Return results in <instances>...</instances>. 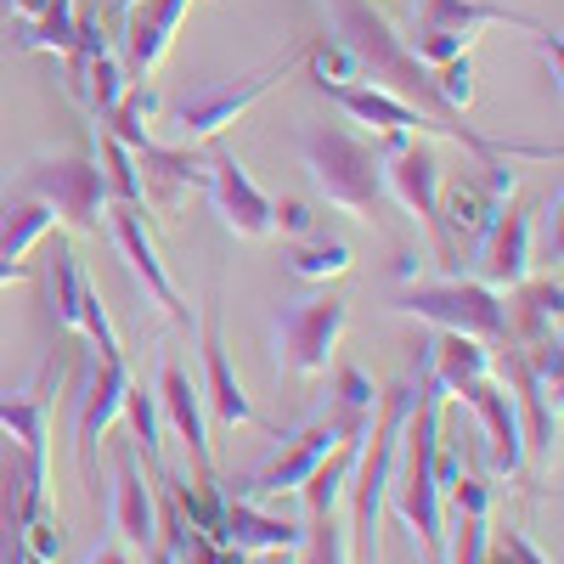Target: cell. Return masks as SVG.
<instances>
[{
	"label": "cell",
	"mask_w": 564,
	"mask_h": 564,
	"mask_svg": "<svg viewBox=\"0 0 564 564\" xmlns=\"http://www.w3.org/2000/svg\"><path fill=\"white\" fill-rule=\"evenodd\" d=\"M367 423H372V417L345 412V406L327 401V412H316L305 430H294L289 441H282V452H276L271 463H260L254 475L238 486V497H282V491H300V486L316 475V468L339 452V441L367 435Z\"/></svg>",
	"instance_id": "cell-10"
},
{
	"label": "cell",
	"mask_w": 564,
	"mask_h": 564,
	"mask_svg": "<svg viewBox=\"0 0 564 564\" xmlns=\"http://www.w3.org/2000/svg\"><path fill=\"white\" fill-rule=\"evenodd\" d=\"M502 547H508V558H513V564H547V558L531 547V536H525V531H508V542H502Z\"/></svg>",
	"instance_id": "cell-37"
},
{
	"label": "cell",
	"mask_w": 564,
	"mask_h": 564,
	"mask_svg": "<svg viewBox=\"0 0 564 564\" xmlns=\"http://www.w3.org/2000/svg\"><path fill=\"white\" fill-rule=\"evenodd\" d=\"M379 164H384V193H390L412 220H423V231H430V243H435V265H441L446 276H457V271H463V254H457L452 231H446V220H441V181H446V175H441L435 141H430V135H384Z\"/></svg>",
	"instance_id": "cell-5"
},
{
	"label": "cell",
	"mask_w": 564,
	"mask_h": 564,
	"mask_svg": "<svg viewBox=\"0 0 564 564\" xmlns=\"http://www.w3.org/2000/svg\"><path fill=\"white\" fill-rule=\"evenodd\" d=\"M198 345H204V395L215 406V423L220 430H238V423H260L249 390L238 384V372H231V356H226V339H220V282L209 305L198 311Z\"/></svg>",
	"instance_id": "cell-18"
},
{
	"label": "cell",
	"mask_w": 564,
	"mask_h": 564,
	"mask_svg": "<svg viewBox=\"0 0 564 564\" xmlns=\"http://www.w3.org/2000/svg\"><path fill=\"white\" fill-rule=\"evenodd\" d=\"M220 547H243V553H300V547H305V525L282 520V513H265V508H254L249 497H231V491H226Z\"/></svg>",
	"instance_id": "cell-22"
},
{
	"label": "cell",
	"mask_w": 564,
	"mask_h": 564,
	"mask_svg": "<svg viewBox=\"0 0 564 564\" xmlns=\"http://www.w3.org/2000/svg\"><path fill=\"white\" fill-rule=\"evenodd\" d=\"M18 193H34L57 209V226L68 231H97L102 209H108V175L97 164V141H79L74 153L57 159H34L12 175Z\"/></svg>",
	"instance_id": "cell-6"
},
{
	"label": "cell",
	"mask_w": 564,
	"mask_h": 564,
	"mask_svg": "<svg viewBox=\"0 0 564 564\" xmlns=\"http://www.w3.org/2000/svg\"><path fill=\"white\" fill-rule=\"evenodd\" d=\"M513 294H520V305L508 311V327H520V339H513V345H536V339L558 334V311H564L558 271L553 276H525Z\"/></svg>",
	"instance_id": "cell-25"
},
{
	"label": "cell",
	"mask_w": 564,
	"mask_h": 564,
	"mask_svg": "<svg viewBox=\"0 0 564 564\" xmlns=\"http://www.w3.org/2000/svg\"><path fill=\"white\" fill-rule=\"evenodd\" d=\"M412 271H417V254H412V249H406V254H395V276H401V282H412Z\"/></svg>",
	"instance_id": "cell-39"
},
{
	"label": "cell",
	"mask_w": 564,
	"mask_h": 564,
	"mask_svg": "<svg viewBox=\"0 0 564 564\" xmlns=\"http://www.w3.org/2000/svg\"><path fill=\"white\" fill-rule=\"evenodd\" d=\"M12 282H29V265L23 260H0V289H12Z\"/></svg>",
	"instance_id": "cell-38"
},
{
	"label": "cell",
	"mask_w": 564,
	"mask_h": 564,
	"mask_svg": "<svg viewBox=\"0 0 564 564\" xmlns=\"http://www.w3.org/2000/svg\"><path fill=\"white\" fill-rule=\"evenodd\" d=\"M135 153V170H141V193H148V209H159L164 220H175L181 198L186 193H204L209 186V164L198 159L193 141H175V148H164V141H141Z\"/></svg>",
	"instance_id": "cell-15"
},
{
	"label": "cell",
	"mask_w": 564,
	"mask_h": 564,
	"mask_svg": "<svg viewBox=\"0 0 564 564\" xmlns=\"http://www.w3.org/2000/svg\"><path fill=\"white\" fill-rule=\"evenodd\" d=\"M334 406L372 417V412H379V384H372L361 367H339V372H334Z\"/></svg>",
	"instance_id": "cell-32"
},
{
	"label": "cell",
	"mask_w": 564,
	"mask_h": 564,
	"mask_svg": "<svg viewBox=\"0 0 564 564\" xmlns=\"http://www.w3.org/2000/svg\"><path fill=\"white\" fill-rule=\"evenodd\" d=\"M294 68H300V52H294V57H276V63L243 74V79H220V85H204V90H193V97H181V102L170 108L175 135L193 141V148H198V141H215L226 124H238L260 97H271V90L289 79Z\"/></svg>",
	"instance_id": "cell-11"
},
{
	"label": "cell",
	"mask_w": 564,
	"mask_h": 564,
	"mask_svg": "<svg viewBox=\"0 0 564 564\" xmlns=\"http://www.w3.org/2000/svg\"><path fill=\"white\" fill-rule=\"evenodd\" d=\"M108 520H113V536L148 558L159 547V502H153V486L148 475H141V446L124 441L113 452V508H108Z\"/></svg>",
	"instance_id": "cell-17"
},
{
	"label": "cell",
	"mask_w": 564,
	"mask_h": 564,
	"mask_svg": "<svg viewBox=\"0 0 564 564\" xmlns=\"http://www.w3.org/2000/svg\"><path fill=\"white\" fill-rule=\"evenodd\" d=\"M0 564H29V547H23V531H18L12 497H7V508H0Z\"/></svg>",
	"instance_id": "cell-35"
},
{
	"label": "cell",
	"mask_w": 564,
	"mask_h": 564,
	"mask_svg": "<svg viewBox=\"0 0 564 564\" xmlns=\"http://www.w3.org/2000/svg\"><path fill=\"white\" fill-rule=\"evenodd\" d=\"M497 23H513L525 34H542L547 23L525 18V12H508V7H491V0H412V34H406V52L423 63V68H441L452 57H468L486 29Z\"/></svg>",
	"instance_id": "cell-7"
},
{
	"label": "cell",
	"mask_w": 564,
	"mask_h": 564,
	"mask_svg": "<svg viewBox=\"0 0 564 564\" xmlns=\"http://www.w3.org/2000/svg\"><path fill=\"white\" fill-rule=\"evenodd\" d=\"M204 193H209L220 226L238 231V238L260 243V238H271V231H276V226H271V198L249 181L243 159L231 153V148H215V159H209V186H204Z\"/></svg>",
	"instance_id": "cell-16"
},
{
	"label": "cell",
	"mask_w": 564,
	"mask_h": 564,
	"mask_svg": "<svg viewBox=\"0 0 564 564\" xmlns=\"http://www.w3.org/2000/svg\"><path fill=\"white\" fill-rule=\"evenodd\" d=\"M97 164L108 175V204H130V209H148V193H141V170H135V153L124 141H113L102 124H97Z\"/></svg>",
	"instance_id": "cell-29"
},
{
	"label": "cell",
	"mask_w": 564,
	"mask_h": 564,
	"mask_svg": "<svg viewBox=\"0 0 564 564\" xmlns=\"http://www.w3.org/2000/svg\"><path fill=\"white\" fill-rule=\"evenodd\" d=\"M316 7L327 18V34L345 40L350 52H356L367 85H379V90H390V97L412 102L417 113H430L435 124H446V135L457 141V148H468V159H475V164H491V159H553V148H520V141H491V135L468 130L463 113H452L441 102L435 68H423L406 52V40L390 29V18L372 7V0H316Z\"/></svg>",
	"instance_id": "cell-1"
},
{
	"label": "cell",
	"mask_w": 564,
	"mask_h": 564,
	"mask_svg": "<svg viewBox=\"0 0 564 564\" xmlns=\"http://www.w3.org/2000/svg\"><path fill=\"white\" fill-rule=\"evenodd\" d=\"M417 406V361L401 384H390L379 395V412L367 423V441L356 457V475H350V564H379V525H384V502L395 486V468H401V435H406V417Z\"/></svg>",
	"instance_id": "cell-2"
},
{
	"label": "cell",
	"mask_w": 564,
	"mask_h": 564,
	"mask_svg": "<svg viewBox=\"0 0 564 564\" xmlns=\"http://www.w3.org/2000/svg\"><path fill=\"white\" fill-rule=\"evenodd\" d=\"M159 417L170 423V430L186 441V452H193V475L198 480H215V457H209V430H204V406H198V384L193 372H186L181 361H159Z\"/></svg>",
	"instance_id": "cell-20"
},
{
	"label": "cell",
	"mask_w": 564,
	"mask_h": 564,
	"mask_svg": "<svg viewBox=\"0 0 564 564\" xmlns=\"http://www.w3.org/2000/svg\"><path fill=\"white\" fill-rule=\"evenodd\" d=\"M85 564H148V558H141V553H130V547H124V542L113 536V542H102L97 553H90Z\"/></svg>",
	"instance_id": "cell-36"
},
{
	"label": "cell",
	"mask_w": 564,
	"mask_h": 564,
	"mask_svg": "<svg viewBox=\"0 0 564 564\" xmlns=\"http://www.w3.org/2000/svg\"><path fill=\"white\" fill-rule=\"evenodd\" d=\"M294 148L311 170V186L322 204H334L350 220H379L384 215V164L367 148L361 135H350L345 124H300Z\"/></svg>",
	"instance_id": "cell-3"
},
{
	"label": "cell",
	"mask_w": 564,
	"mask_h": 564,
	"mask_svg": "<svg viewBox=\"0 0 564 564\" xmlns=\"http://www.w3.org/2000/svg\"><path fill=\"white\" fill-rule=\"evenodd\" d=\"M102 220H108V231H113L119 260L130 265V276L141 282V289H148V300L181 327V334H198V311L186 305L181 289L170 282V271H164V260H159V243L148 238V220H141V209H130V204H108Z\"/></svg>",
	"instance_id": "cell-13"
},
{
	"label": "cell",
	"mask_w": 564,
	"mask_h": 564,
	"mask_svg": "<svg viewBox=\"0 0 564 564\" xmlns=\"http://www.w3.org/2000/svg\"><path fill=\"white\" fill-rule=\"evenodd\" d=\"M170 102H164V90H153V85H130L124 97L113 102V113L102 119V130L113 135V141H124V148H141V141H148V124L164 113Z\"/></svg>",
	"instance_id": "cell-27"
},
{
	"label": "cell",
	"mask_w": 564,
	"mask_h": 564,
	"mask_svg": "<svg viewBox=\"0 0 564 564\" xmlns=\"http://www.w3.org/2000/svg\"><path fill=\"white\" fill-rule=\"evenodd\" d=\"M446 395H457L463 412L480 423L491 475H497V480H513V475H520V468H525V423H520V406H513L508 384L497 379V361H491L486 372H468V379H457Z\"/></svg>",
	"instance_id": "cell-12"
},
{
	"label": "cell",
	"mask_w": 564,
	"mask_h": 564,
	"mask_svg": "<svg viewBox=\"0 0 564 564\" xmlns=\"http://www.w3.org/2000/svg\"><path fill=\"white\" fill-rule=\"evenodd\" d=\"M300 68L322 85V90H334V85H356L361 79V63H356V52L345 40H334V34H316L305 52H300Z\"/></svg>",
	"instance_id": "cell-30"
},
{
	"label": "cell",
	"mask_w": 564,
	"mask_h": 564,
	"mask_svg": "<svg viewBox=\"0 0 564 564\" xmlns=\"http://www.w3.org/2000/svg\"><path fill=\"white\" fill-rule=\"evenodd\" d=\"M531 238H536V209L531 204H502V215L491 220L486 243H480V282L486 289L508 294L531 276Z\"/></svg>",
	"instance_id": "cell-19"
},
{
	"label": "cell",
	"mask_w": 564,
	"mask_h": 564,
	"mask_svg": "<svg viewBox=\"0 0 564 564\" xmlns=\"http://www.w3.org/2000/svg\"><path fill=\"white\" fill-rule=\"evenodd\" d=\"M435 90H441V102L452 113H468V102H475V68H468V57H452L435 68Z\"/></svg>",
	"instance_id": "cell-33"
},
{
	"label": "cell",
	"mask_w": 564,
	"mask_h": 564,
	"mask_svg": "<svg viewBox=\"0 0 564 564\" xmlns=\"http://www.w3.org/2000/svg\"><path fill=\"white\" fill-rule=\"evenodd\" d=\"M271 226L289 231V238H311L316 215H311V204H300V198H271Z\"/></svg>",
	"instance_id": "cell-34"
},
{
	"label": "cell",
	"mask_w": 564,
	"mask_h": 564,
	"mask_svg": "<svg viewBox=\"0 0 564 564\" xmlns=\"http://www.w3.org/2000/svg\"><path fill=\"white\" fill-rule=\"evenodd\" d=\"M401 316H417L441 327V334H468L480 345H508L513 327H508V300L497 289H486L480 276H441V282H406V289L395 294Z\"/></svg>",
	"instance_id": "cell-4"
},
{
	"label": "cell",
	"mask_w": 564,
	"mask_h": 564,
	"mask_svg": "<svg viewBox=\"0 0 564 564\" xmlns=\"http://www.w3.org/2000/svg\"><path fill=\"white\" fill-rule=\"evenodd\" d=\"M135 384V372L124 361V350H90V367L79 372V395H74V452H79V468H85V486L90 497L102 502V468H97V446L113 423L124 417V395Z\"/></svg>",
	"instance_id": "cell-9"
},
{
	"label": "cell",
	"mask_w": 564,
	"mask_h": 564,
	"mask_svg": "<svg viewBox=\"0 0 564 564\" xmlns=\"http://www.w3.org/2000/svg\"><path fill=\"white\" fill-rule=\"evenodd\" d=\"M186 7H193V0H124V7H113L119 57H124L130 79H148V74L170 57Z\"/></svg>",
	"instance_id": "cell-14"
},
{
	"label": "cell",
	"mask_w": 564,
	"mask_h": 564,
	"mask_svg": "<svg viewBox=\"0 0 564 564\" xmlns=\"http://www.w3.org/2000/svg\"><path fill=\"white\" fill-rule=\"evenodd\" d=\"M57 231V209L34 198V193H18L7 181L0 186V260H23L34 243H45Z\"/></svg>",
	"instance_id": "cell-23"
},
{
	"label": "cell",
	"mask_w": 564,
	"mask_h": 564,
	"mask_svg": "<svg viewBox=\"0 0 564 564\" xmlns=\"http://www.w3.org/2000/svg\"><path fill=\"white\" fill-rule=\"evenodd\" d=\"M18 45H23V52L74 57V45H79V0H52L45 12L18 18Z\"/></svg>",
	"instance_id": "cell-26"
},
{
	"label": "cell",
	"mask_w": 564,
	"mask_h": 564,
	"mask_svg": "<svg viewBox=\"0 0 564 564\" xmlns=\"http://www.w3.org/2000/svg\"><path fill=\"white\" fill-rule=\"evenodd\" d=\"M350 327V305L339 294H311V300H294L271 316V356H276V372H294V379H316V372L334 367V350Z\"/></svg>",
	"instance_id": "cell-8"
},
{
	"label": "cell",
	"mask_w": 564,
	"mask_h": 564,
	"mask_svg": "<svg viewBox=\"0 0 564 564\" xmlns=\"http://www.w3.org/2000/svg\"><path fill=\"white\" fill-rule=\"evenodd\" d=\"M45 7H52V0H12L18 18H34V12H45Z\"/></svg>",
	"instance_id": "cell-40"
},
{
	"label": "cell",
	"mask_w": 564,
	"mask_h": 564,
	"mask_svg": "<svg viewBox=\"0 0 564 564\" xmlns=\"http://www.w3.org/2000/svg\"><path fill=\"white\" fill-rule=\"evenodd\" d=\"M282 265H289L294 276H305V282H327V276H345L356 265V249L339 243V238H316V231H311V238H294L289 243Z\"/></svg>",
	"instance_id": "cell-28"
},
{
	"label": "cell",
	"mask_w": 564,
	"mask_h": 564,
	"mask_svg": "<svg viewBox=\"0 0 564 564\" xmlns=\"http://www.w3.org/2000/svg\"><path fill=\"white\" fill-rule=\"evenodd\" d=\"M124 417H130V430H135V446H141V457H148V468L153 475H164V441H159V401L141 390V384H130V395H124Z\"/></svg>",
	"instance_id": "cell-31"
},
{
	"label": "cell",
	"mask_w": 564,
	"mask_h": 564,
	"mask_svg": "<svg viewBox=\"0 0 564 564\" xmlns=\"http://www.w3.org/2000/svg\"><path fill=\"white\" fill-rule=\"evenodd\" d=\"M327 102H334L345 119H356V124H372L379 135H446V124H435L430 113H417L412 102L390 97V90L367 85V79L334 85V90H327ZM446 141H452V135H446Z\"/></svg>",
	"instance_id": "cell-21"
},
{
	"label": "cell",
	"mask_w": 564,
	"mask_h": 564,
	"mask_svg": "<svg viewBox=\"0 0 564 564\" xmlns=\"http://www.w3.org/2000/svg\"><path fill=\"white\" fill-rule=\"evenodd\" d=\"M45 305H52V322L63 327V334H79V311H85V294H90V276L79 265V254L57 238L52 243V265H45Z\"/></svg>",
	"instance_id": "cell-24"
}]
</instances>
